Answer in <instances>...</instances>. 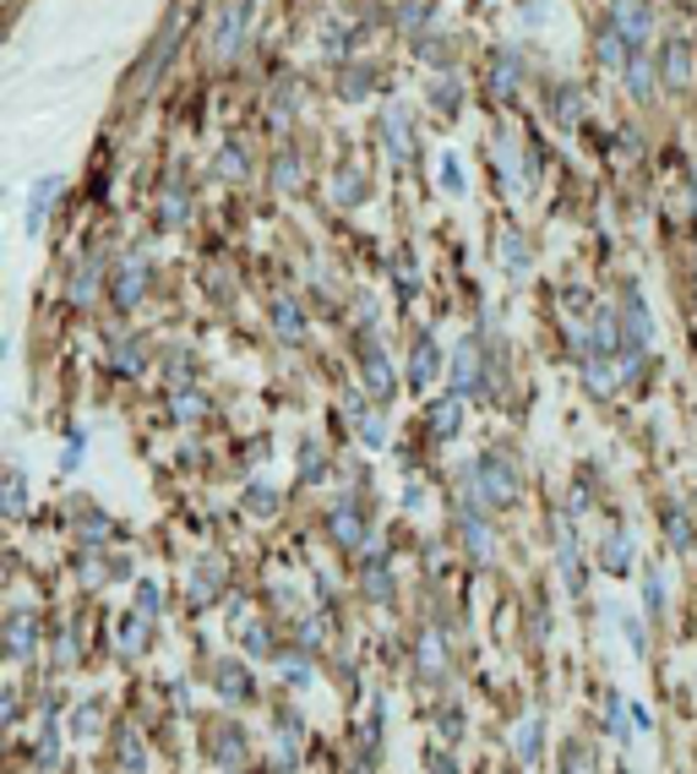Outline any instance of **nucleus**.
I'll list each match as a JSON object with an SVG mask.
<instances>
[{"label":"nucleus","instance_id":"8","mask_svg":"<svg viewBox=\"0 0 697 774\" xmlns=\"http://www.w3.org/2000/svg\"><path fill=\"white\" fill-rule=\"evenodd\" d=\"M142 284H147V262H126V268H121V284H115V301H121V306H137L142 301Z\"/></svg>","mask_w":697,"mask_h":774},{"label":"nucleus","instance_id":"21","mask_svg":"<svg viewBox=\"0 0 697 774\" xmlns=\"http://www.w3.org/2000/svg\"><path fill=\"white\" fill-rule=\"evenodd\" d=\"M137 612H147V617H158V612H164V606H158V601H164V595H158V584H153V579H142L137 584Z\"/></svg>","mask_w":697,"mask_h":774},{"label":"nucleus","instance_id":"15","mask_svg":"<svg viewBox=\"0 0 697 774\" xmlns=\"http://www.w3.org/2000/svg\"><path fill=\"white\" fill-rule=\"evenodd\" d=\"M605 568H632V535L627 529H616L605 540Z\"/></svg>","mask_w":697,"mask_h":774},{"label":"nucleus","instance_id":"4","mask_svg":"<svg viewBox=\"0 0 697 774\" xmlns=\"http://www.w3.org/2000/svg\"><path fill=\"white\" fill-rule=\"evenodd\" d=\"M60 175H49V180H33V191H27V235H38L44 229V213H49V202L60 197Z\"/></svg>","mask_w":697,"mask_h":774},{"label":"nucleus","instance_id":"3","mask_svg":"<svg viewBox=\"0 0 697 774\" xmlns=\"http://www.w3.org/2000/svg\"><path fill=\"white\" fill-rule=\"evenodd\" d=\"M5 643H11V654H16V660H27V654H33V643H38V617H33L27 606H16V612L5 617Z\"/></svg>","mask_w":697,"mask_h":774},{"label":"nucleus","instance_id":"14","mask_svg":"<svg viewBox=\"0 0 697 774\" xmlns=\"http://www.w3.org/2000/svg\"><path fill=\"white\" fill-rule=\"evenodd\" d=\"M22 507H27V480H22V469H11L5 474V518H22Z\"/></svg>","mask_w":697,"mask_h":774},{"label":"nucleus","instance_id":"13","mask_svg":"<svg viewBox=\"0 0 697 774\" xmlns=\"http://www.w3.org/2000/svg\"><path fill=\"white\" fill-rule=\"evenodd\" d=\"M605 731H610L616 742H632V726H627V704H621V693H610V698H605Z\"/></svg>","mask_w":697,"mask_h":774},{"label":"nucleus","instance_id":"22","mask_svg":"<svg viewBox=\"0 0 697 774\" xmlns=\"http://www.w3.org/2000/svg\"><path fill=\"white\" fill-rule=\"evenodd\" d=\"M387 148L398 158H409V137H404V121L398 115H387Z\"/></svg>","mask_w":697,"mask_h":774},{"label":"nucleus","instance_id":"20","mask_svg":"<svg viewBox=\"0 0 697 774\" xmlns=\"http://www.w3.org/2000/svg\"><path fill=\"white\" fill-rule=\"evenodd\" d=\"M273 316H279V333H283V338H300V311H294V301H279V311H273Z\"/></svg>","mask_w":697,"mask_h":774},{"label":"nucleus","instance_id":"24","mask_svg":"<svg viewBox=\"0 0 697 774\" xmlns=\"http://www.w3.org/2000/svg\"><path fill=\"white\" fill-rule=\"evenodd\" d=\"M616 38H621V33H616V27H605V44H599V55H605L610 66L621 60V44H616Z\"/></svg>","mask_w":697,"mask_h":774},{"label":"nucleus","instance_id":"7","mask_svg":"<svg viewBox=\"0 0 697 774\" xmlns=\"http://www.w3.org/2000/svg\"><path fill=\"white\" fill-rule=\"evenodd\" d=\"M540 737H546V720H540V715H529V720L518 726V759H524L529 770H535V764H540V753H546V748H540Z\"/></svg>","mask_w":697,"mask_h":774},{"label":"nucleus","instance_id":"6","mask_svg":"<svg viewBox=\"0 0 697 774\" xmlns=\"http://www.w3.org/2000/svg\"><path fill=\"white\" fill-rule=\"evenodd\" d=\"M366 382H371L376 399H393V366H387V355H382L376 344L366 349Z\"/></svg>","mask_w":697,"mask_h":774},{"label":"nucleus","instance_id":"26","mask_svg":"<svg viewBox=\"0 0 697 774\" xmlns=\"http://www.w3.org/2000/svg\"><path fill=\"white\" fill-rule=\"evenodd\" d=\"M566 774H594V770H588V753H577V748H572V770H566Z\"/></svg>","mask_w":697,"mask_h":774},{"label":"nucleus","instance_id":"25","mask_svg":"<svg viewBox=\"0 0 697 774\" xmlns=\"http://www.w3.org/2000/svg\"><path fill=\"white\" fill-rule=\"evenodd\" d=\"M77 459H82V431H77L71 442H66V453H60V464H66V469H77Z\"/></svg>","mask_w":697,"mask_h":774},{"label":"nucleus","instance_id":"17","mask_svg":"<svg viewBox=\"0 0 697 774\" xmlns=\"http://www.w3.org/2000/svg\"><path fill=\"white\" fill-rule=\"evenodd\" d=\"M213 676H218V682L229 687V698H246V693H251V676H246V671H240L235 660H224V665H218Z\"/></svg>","mask_w":697,"mask_h":774},{"label":"nucleus","instance_id":"10","mask_svg":"<svg viewBox=\"0 0 697 774\" xmlns=\"http://www.w3.org/2000/svg\"><path fill=\"white\" fill-rule=\"evenodd\" d=\"M458 420H463V399H458V393L441 399V404H430V431H436V437H452Z\"/></svg>","mask_w":697,"mask_h":774},{"label":"nucleus","instance_id":"2","mask_svg":"<svg viewBox=\"0 0 697 774\" xmlns=\"http://www.w3.org/2000/svg\"><path fill=\"white\" fill-rule=\"evenodd\" d=\"M474 480H480V491H485L491 502H513V496L524 491V480L502 464V459H480V464H474Z\"/></svg>","mask_w":697,"mask_h":774},{"label":"nucleus","instance_id":"11","mask_svg":"<svg viewBox=\"0 0 697 774\" xmlns=\"http://www.w3.org/2000/svg\"><path fill=\"white\" fill-rule=\"evenodd\" d=\"M643 612H649L654 621L665 617V573H660L654 562L643 568Z\"/></svg>","mask_w":697,"mask_h":774},{"label":"nucleus","instance_id":"12","mask_svg":"<svg viewBox=\"0 0 697 774\" xmlns=\"http://www.w3.org/2000/svg\"><path fill=\"white\" fill-rule=\"evenodd\" d=\"M561 579H566V590H572V595H583V557H577L572 535L561 540Z\"/></svg>","mask_w":697,"mask_h":774},{"label":"nucleus","instance_id":"18","mask_svg":"<svg viewBox=\"0 0 697 774\" xmlns=\"http://www.w3.org/2000/svg\"><path fill=\"white\" fill-rule=\"evenodd\" d=\"M366 590H371V601H387V595H393V579H387V568H382V562H371V568H366Z\"/></svg>","mask_w":697,"mask_h":774},{"label":"nucleus","instance_id":"16","mask_svg":"<svg viewBox=\"0 0 697 774\" xmlns=\"http://www.w3.org/2000/svg\"><path fill=\"white\" fill-rule=\"evenodd\" d=\"M93 284H99V262H82V268H77V279H71V301H77V306H88V301H93Z\"/></svg>","mask_w":697,"mask_h":774},{"label":"nucleus","instance_id":"19","mask_svg":"<svg viewBox=\"0 0 697 774\" xmlns=\"http://www.w3.org/2000/svg\"><path fill=\"white\" fill-rule=\"evenodd\" d=\"M665 529H671V540H676V551H687V546H693L697 535H693V524H687V513H682V507H671V524H665Z\"/></svg>","mask_w":697,"mask_h":774},{"label":"nucleus","instance_id":"9","mask_svg":"<svg viewBox=\"0 0 697 774\" xmlns=\"http://www.w3.org/2000/svg\"><path fill=\"white\" fill-rule=\"evenodd\" d=\"M147 638H153V617H147V612L121 617V649H126V654H142V649H147Z\"/></svg>","mask_w":697,"mask_h":774},{"label":"nucleus","instance_id":"5","mask_svg":"<svg viewBox=\"0 0 697 774\" xmlns=\"http://www.w3.org/2000/svg\"><path fill=\"white\" fill-rule=\"evenodd\" d=\"M436 371H441V349H436L430 338H419L415 360H409V382H415V388H430V382H436Z\"/></svg>","mask_w":697,"mask_h":774},{"label":"nucleus","instance_id":"23","mask_svg":"<svg viewBox=\"0 0 697 774\" xmlns=\"http://www.w3.org/2000/svg\"><path fill=\"white\" fill-rule=\"evenodd\" d=\"M627 638H632V654H649V638H643V621L627 617Z\"/></svg>","mask_w":697,"mask_h":774},{"label":"nucleus","instance_id":"1","mask_svg":"<svg viewBox=\"0 0 697 774\" xmlns=\"http://www.w3.org/2000/svg\"><path fill=\"white\" fill-rule=\"evenodd\" d=\"M246 16H251V0H229V11L213 22V55H218V60L235 55V44H240V33H246Z\"/></svg>","mask_w":697,"mask_h":774}]
</instances>
